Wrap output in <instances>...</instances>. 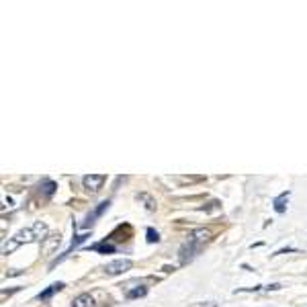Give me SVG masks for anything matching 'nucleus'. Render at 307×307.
Masks as SVG:
<instances>
[{
	"label": "nucleus",
	"instance_id": "obj_1",
	"mask_svg": "<svg viewBox=\"0 0 307 307\" xmlns=\"http://www.w3.org/2000/svg\"><path fill=\"white\" fill-rule=\"evenodd\" d=\"M133 269V262L129 258H117V260H111L105 264V274L109 276H119V274H125Z\"/></svg>",
	"mask_w": 307,
	"mask_h": 307
},
{
	"label": "nucleus",
	"instance_id": "obj_2",
	"mask_svg": "<svg viewBox=\"0 0 307 307\" xmlns=\"http://www.w3.org/2000/svg\"><path fill=\"white\" fill-rule=\"evenodd\" d=\"M201 252V246L197 242H192V240H187L183 246L178 248V264H189L191 260H194V256H197Z\"/></svg>",
	"mask_w": 307,
	"mask_h": 307
},
{
	"label": "nucleus",
	"instance_id": "obj_3",
	"mask_svg": "<svg viewBox=\"0 0 307 307\" xmlns=\"http://www.w3.org/2000/svg\"><path fill=\"white\" fill-rule=\"evenodd\" d=\"M109 207H111V201H109V199H107V201H101V203L96 205V207L92 209V211H90V213L86 215L84 223H82V230H88V228H92V226H94V221L99 219V217H101V215H103V213L107 211Z\"/></svg>",
	"mask_w": 307,
	"mask_h": 307
},
{
	"label": "nucleus",
	"instance_id": "obj_4",
	"mask_svg": "<svg viewBox=\"0 0 307 307\" xmlns=\"http://www.w3.org/2000/svg\"><path fill=\"white\" fill-rule=\"evenodd\" d=\"M105 183H107L105 174H86L84 178H82V185H84V189L90 191V192H99Z\"/></svg>",
	"mask_w": 307,
	"mask_h": 307
},
{
	"label": "nucleus",
	"instance_id": "obj_5",
	"mask_svg": "<svg viewBox=\"0 0 307 307\" xmlns=\"http://www.w3.org/2000/svg\"><path fill=\"white\" fill-rule=\"evenodd\" d=\"M88 238H90V231H86V233H74V238H72V242H70V248L66 250V252H64V254H62L60 258H55V260H51V264H49V267L53 269V267H55V264H60V262H62L64 258H68V254H70V252H72V250H74V248H78L80 244H84V242H86Z\"/></svg>",
	"mask_w": 307,
	"mask_h": 307
},
{
	"label": "nucleus",
	"instance_id": "obj_6",
	"mask_svg": "<svg viewBox=\"0 0 307 307\" xmlns=\"http://www.w3.org/2000/svg\"><path fill=\"white\" fill-rule=\"evenodd\" d=\"M60 244H62V235L60 233H51V235H47V238L41 242V250H43V256H51L55 250L60 248Z\"/></svg>",
	"mask_w": 307,
	"mask_h": 307
},
{
	"label": "nucleus",
	"instance_id": "obj_7",
	"mask_svg": "<svg viewBox=\"0 0 307 307\" xmlns=\"http://www.w3.org/2000/svg\"><path fill=\"white\" fill-rule=\"evenodd\" d=\"M12 238H15V242H17L19 246H23V244H31V242H37L33 228H23V230H19L15 235H12Z\"/></svg>",
	"mask_w": 307,
	"mask_h": 307
},
{
	"label": "nucleus",
	"instance_id": "obj_8",
	"mask_svg": "<svg viewBox=\"0 0 307 307\" xmlns=\"http://www.w3.org/2000/svg\"><path fill=\"white\" fill-rule=\"evenodd\" d=\"M211 230H207V228H197V230H192L191 233H189V240H192V242H197L199 246H203L205 242H209L211 240Z\"/></svg>",
	"mask_w": 307,
	"mask_h": 307
},
{
	"label": "nucleus",
	"instance_id": "obj_9",
	"mask_svg": "<svg viewBox=\"0 0 307 307\" xmlns=\"http://www.w3.org/2000/svg\"><path fill=\"white\" fill-rule=\"evenodd\" d=\"M55 191H58V183H53V180H49V178L39 185V194H41V199H45V201L53 197Z\"/></svg>",
	"mask_w": 307,
	"mask_h": 307
},
{
	"label": "nucleus",
	"instance_id": "obj_10",
	"mask_svg": "<svg viewBox=\"0 0 307 307\" xmlns=\"http://www.w3.org/2000/svg\"><path fill=\"white\" fill-rule=\"evenodd\" d=\"M72 307H96V301H94V295L90 293H80L72 299Z\"/></svg>",
	"mask_w": 307,
	"mask_h": 307
},
{
	"label": "nucleus",
	"instance_id": "obj_11",
	"mask_svg": "<svg viewBox=\"0 0 307 307\" xmlns=\"http://www.w3.org/2000/svg\"><path fill=\"white\" fill-rule=\"evenodd\" d=\"M88 250H92V252H99V254H115L117 252V246L113 242H109V240H103L99 244H92Z\"/></svg>",
	"mask_w": 307,
	"mask_h": 307
},
{
	"label": "nucleus",
	"instance_id": "obj_12",
	"mask_svg": "<svg viewBox=\"0 0 307 307\" xmlns=\"http://www.w3.org/2000/svg\"><path fill=\"white\" fill-rule=\"evenodd\" d=\"M66 285L60 281V283H53V285H49L47 289H43V291H41V293H37V299L39 301H49L53 295H55V293H58V291H62Z\"/></svg>",
	"mask_w": 307,
	"mask_h": 307
},
{
	"label": "nucleus",
	"instance_id": "obj_13",
	"mask_svg": "<svg viewBox=\"0 0 307 307\" xmlns=\"http://www.w3.org/2000/svg\"><path fill=\"white\" fill-rule=\"evenodd\" d=\"M289 197H291V191H285V192L278 194V197H274L272 207H274L276 213H285V211H287V201H289Z\"/></svg>",
	"mask_w": 307,
	"mask_h": 307
},
{
	"label": "nucleus",
	"instance_id": "obj_14",
	"mask_svg": "<svg viewBox=\"0 0 307 307\" xmlns=\"http://www.w3.org/2000/svg\"><path fill=\"white\" fill-rule=\"evenodd\" d=\"M135 199L146 207V211H156V207H158V205H156V199H154L152 194H148V192H137V194H135Z\"/></svg>",
	"mask_w": 307,
	"mask_h": 307
},
{
	"label": "nucleus",
	"instance_id": "obj_15",
	"mask_svg": "<svg viewBox=\"0 0 307 307\" xmlns=\"http://www.w3.org/2000/svg\"><path fill=\"white\" fill-rule=\"evenodd\" d=\"M148 295V287L139 285V287H133V289H125V299L131 301V299H139V297H146Z\"/></svg>",
	"mask_w": 307,
	"mask_h": 307
},
{
	"label": "nucleus",
	"instance_id": "obj_16",
	"mask_svg": "<svg viewBox=\"0 0 307 307\" xmlns=\"http://www.w3.org/2000/svg\"><path fill=\"white\" fill-rule=\"evenodd\" d=\"M31 228H33V231H35L37 242H43V240L47 238V223H45V221H35Z\"/></svg>",
	"mask_w": 307,
	"mask_h": 307
},
{
	"label": "nucleus",
	"instance_id": "obj_17",
	"mask_svg": "<svg viewBox=\"0 0 307 307\" xmlns=\"http://www.w3.org/2000/svg\"><path fill=\"white\" fill-rule=\"evenodd\" d=\"M199 211H205V213H215V211H221V201H217V199L207 201L203 207H199Z\"/></svg>",
	"mask_w": 307,
	"mask_h": 307
},
{
	"label": "nucleus",
	"instance_id": "obj_18",
	"mask_svg": "<svg viewBox=\"0 0 307 307\" xmlns=\"http://www.w3.org/2000/svg\"><path fill=\"white\" fill-rule=\"evenodd\" d=\"M17 248H19V244L15 242V238H8V240H4V242H2V254H4V256H8V254L15 252Z\"/></svg>",
	"mask_w": 307,
	"mask_h": 307
},
{
	"label": "nucleus",
	"instance_id": "obj_19",
	"mask_svg": "<svg viewBox=\"0 0 307 307\" xmlns=\"http://www.w3.org/2000/svg\"><path fill=\"white\" fill-rule=\"evenodd\" d=\"M146 240H148V244H158L160 242V233L154 228H148L146 230Z\"/></svg>",
	"mask_w": 307,
	"mask_h": 307
},
{
	"label": "nucleus",
	"instance_id": "obj_20",
	"mask_svg": "<svg viewBox=\"0 0 307 307\" xmlns=\"http://www.w3.org/2000/svg\"><path fill=\"white\" fill-rule=\"evenodd\" d=\"M21 291V287H15V289H2V293H0V295H2V299H6V297H10V295H15V293H19Z\"/></svg>",
	"mask_w": 307,
	"mask_h": 307
},
{
	"label": "nucleus",
	"instance_id": "obj_21",
	"mask_svg": "<svg viewBox=\"0 0 307 307\" xmlns=\"http://www.w3.org/2000/svg\"><path fill=\"white\" fill-rule=\"evenodd\" d=\"M205 176H183L180 180H183V183H199V180H203Z\"/></svg>",
	"mask_w": 307,
	"mask_h": 307
},
{
	"label": "nucleus",
	"instance_id": "obj_22",
	"mask_svg": "<svg viewBox=\"0 0 307 307\" xmlns=\"http://www.w3.org/2000/svg\"><path fill=\"white\" fill-rule=\"evenodd\" d=\"M21 274H25V270H23V269H12V270H8L4 276H8V278H10V276H21Z\"/></svg>",
	"mask_w": 307,
	"mask_h": 307
},
{
	"label": "nucleus",
	"instance_id": "obj_23",
	"mask_svg": "<svg viewBox=\"0 0 307 307\" xmlns=\"http://www.w3.org/2000/svg\"><path fill=\"white\" fill-rule=\"evenodd\" d=\"M287 252H299L297 248H281V250H276V252L272 256H278V254H287Z\"/></svg>",
	"mask_w": 307,
	"mask_h": 307
},
{
	"label": "nucleus",
	"instance_id": "obj_24",
	"mask_svg": "<svg viewBox=\"0 0 307 307\" xmlns=\"http://www.w3.org/2000/svg\"><path fill=\"white\" fill-rule=\"evenodd\" d=\"M201 307H217V303H213V301H207V303H201Z\"/></svg>",
	"mask_w": 307,
	"mask_h": 307
}]
</instances>
